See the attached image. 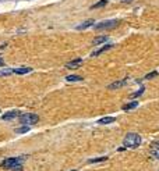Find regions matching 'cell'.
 <instances>
[{
	"label": "cell",
	"mask_w": 159,
	"mask_h": 171,
	"mask_svg": "<svg viewBox=\"0 0 159 171\" xmlns=\"http://www.w3.org/2000/svg\"><path fill=\"white\" fill-rule=\"evenodd\" d=\"M22 161H24V158L22 157H11V158H6V160L1 163V165H3L4 168H7V170H11L13 167L21 164Z\"/></svg>",
	"instance_id": "3"
},
{
	"label": "cell",
	"mask_w": 159,
	"mask_h": 171,
	"mask_svg": "<svg viewBox=\"0 0 159 171\" xmlns=\"http://www.w3.org/2000/svg\"><path fill=\"white\" fill-rule=\"evenodd\" d=\"M1 65H4V60H3V58H0V67H1Z\"/></svg>",
	"instance_id": "23"
},
{
	"label": "cell",
	"mask_w": 159,
	"mask_h": 171,
	"mask_svg": "<svg viewBox=\"0 0 159 171\" xmlns=\"http://www.w3.org/2000/svg\"><path fill=\"white\" fill-rule=\"evenodd\" d=\"M106 3H108L106 0H101L99 3H96V4H94V6L91 7V8H98V7H103V6H106Z\"/></svg>",
	"instance_id": "16"
},
{
	"label": "cell",
	"mask_w": 159,
	"mask_h": 171,
	"mask_svg": "<svg viewBox=\"0 0 159 171\" xmlns=\"http://www.w3.org/2000/svg\"><path fill=\"white\" fill-rule=\"evenodd\" d=\"M39 121V117L38 114H22L21 117H20V122L21 124H24V125H34V124H36Z\"/></svg>",
	"instance_id": "2"
},
{
	"label": "cell",
	"mask_w": 159,
	"mask_h": 171,
	"mask_svg": "<svg viewBox=\"0 0 159 171\" xmlns=\"http://www.w3.org/2000/svg\"><path fill=\"white\" fill-rule=\"evenodd\" d=\"M137 106H138V101H131V103H128V104H124V106H123V110H124V111H128V110L135 108Z\"/></svg>",
	"instance_id": "10"
},
{
	"label": "cell",
	"mask_w": 159,
	"mask_h": 171,
	"mask_svg": "<svg viewBox=\"0 0 159 171\" xmlns=\"http://www.w3.org/2000/svg\"><path fill=\"white\" fill-rule=\"evenodd\" d=\"M126 83V81H117V82H115V83H112V85H109L108 86V89H110V90H113V89H117V88H120V86H123Z\"/></svg>",
	"instance_id": "13"
},
{
	"label": "cell",
	"mask_w": 159,
	"mask_h": 171,
	"mask_svg": "<svg viewBox=\"0 0 159 171\" xmlns=\"http://www.w3.org/2000/svg\"><path fill=\"white\" fill-rule=\"evenodd\" d=\"M158 75V72H149V74H146L145 75V79H151V78H153V76Z\"/></svg>",
	"instance_id": "19"
},
{
	"label": "cell",
	"mask_w": 159,
	"mask_h": 171,
	"mask_svg": "<svg viewBox=\"0 0 159 171\" xmlns=\"http://www.w3.org/2000/svg\"><path fill=\"white\" fill-rule=\"evenodd\" d=\"M151 147H153V149H159V140L158 142H153L152 145H151Z\"/></svg>",
	"instance_id": "21"
},
{
	"label": "cell",
	"mask_w": 159,
	"mask_h": 171,
	"mask_svg": "<svg viewBox=\"0 0 159 171\" xmlns=\"http://www.w3.org/2000/svg\"><path fill=\"white\" fill-rule=\"evenodd\" d=\"M128 1H131V0H123V3H128Z\"/></svg>",
	"instance_id": "24"
},
{
	"label": "cell",
	"mask_w": 159,
	"mask_h": 171,
	"mask_svg": "<svg viewBox=\"0 0 159 171\" xmlns=\"http://www.w3.org/2000/svg\"><path fill=\"white\" fill-rule=\"evenodd\" d=\"M11 171H22V165H21V164L15 165V167H13V168H11Z\"/></svg>",
	"instance_id": "20"
},
{
	"label": "cell",
	"mask_w": 159,
	"mask_h": 171,
	"mask_svg": "<svg viewBox=\"0 0 159 171\" xmlns=\"http://www.w3.org/2000/svg\"><path fill=\"white\" fill-rule=\"evenodd\" d=\"M108 157H99V158H92V160H89V163H98V161H105Z\"/></svg>",
	"instance_id": "17"
},
{
	"label": "cell",
	"mask_w": 159,
	"mask_h": 171,
	"mask_svg": "<svg viewBox=\"0 0 159 171\" xmlns=\"http://www.w3.org/2000/svg\"><path fill=\"white\" fill-rule=\"evenodd\" d=\"M32 68H29V67H21V68H15V70H13L14 74H18V75H24V74H28V72H31Z\"/></svg>",
	"instance_id": "9"
},
{
	"label": "cell",
	"mask_w": 159,
	"mask_h": 171,
	"mask_svg": "<svg viewBox=\"0 0 159 171\" xmlns=\"http://www.w3.org/2000/svg\"><path fill=\"white\" fill-rule=\"evenodd\" d=\"M83 63H84L83 58H76V60L70 61V63H67V68H70V70H76V68H78L80 65H83Z\"/></svg>",
	"instance_id": "5"
},
{
	"label": "cell",
	"mask_w": 159,
	"mask_h": 171,
	"mask_svg": "<svg viewBox=\"0 0 159 171\" xmlns=\"http://www.w3.org/2000/svg\"><path fill=\"white\" fill-rule=\"evenodd\" d=\"M115 121H116L115 117H103V118H101V120L98 121V124L99 125H108V124H112Z\"/></svg>",
	"instance_id": "8"
},
{
	"label": "cell",
	"mask_w": 159,
	"mask_h": 171,
	"mask_svg": "<svg viewBox=\"0 0 159 171\" xmlns=\"http://www.w3.org/2000/svg\"><path fill=\"white\" fill-rule=\"evenodd\" d=\"M144 89H145L144 86H141V89L138 90V92H135V93H134V95H133V97H138L140 95H142V93H144Z\"/></svg>",
	"instance_id": "18"
},
{
	"label": "cell",
	"mask_w": 159,
	"mask_h": 171,
	"mask_svg": "<svg viewBox=\"0 0 159 171\" xmlns=\"http://www.w3.org/2000/svg\"><path fill=\"white\" fill-rule=\"evenodd\" d=\"M119 24L117 19H109V21H102L98 25H95L96 29H106V28H115Z\"/></svg>",
	"instance_id": "4"
},
{
	"label": "cell",
	"mask_w": 159,
	"mask_h": 171,
	"mask_svg": "<svg viewBox=\"0 0 159 171\" xmlns=\"http://www.w3.org/2000/svg\"><path fill=\"white\" fill-rule=\"evenodd\" d=\"M83 78L80 75H67L66 76V81H69V82H78V81H81Z\"/></svg>",
	"instance_id": "12"
},
{
	"label": "cell",
	"mask_w": 159,
	"mask_h": 171,
	"mask_svg": "<svg viewBox=\"0 0 159 171\" xmlns=\"http://www.w3.org/2000/svg\"><path fill=\"white\" fill-rule=\"evenodd\" d=\"M152 154H153V156H155V157H156V158L159 160V149H158V150H153V152H152Z\"/></svg>",
	"instance_id": "22"
},
{
	"label": "cell",
	"mask_w": 159,
	"mask_h": 171,
	"mask_svg": "<svg viewBox=\"0 0 159 171\" xmlns=\"http://www.w3.org/2000/svg\"><path fill=\"white\" fill-rule=\"evenodd\" d=\"M123 145H124V147L135 149V147H138L141 145V136L138 133H134V132L127 133L124 140H123Z\"/></svg>",
	"instance_id": "1"
},
{
	"label": "cell",
	"mask_w": 159,
	"mask_h": 171,
	"mask_svg": "<svg viewBox=\"0 0 159 171\" xmlns=\"http://www.w3.org/2000/svg\"><path fill=\"white\" fill-rule=\"evenodd\" d=\"M106 40H108V36H98V38H95L94 40H92V43L101 44V43H103V42H106Z\"/></svg>",
	"instance_id": "14"
},
{
	"label": "cell",
	"mask_w": 159,
	"mask_h": 171,
	"mask_svg": "<svg viewBox=\"0 0 159 171\" xmlns=\"http://www.w3.org/2000/svg\"><path fill=\"white\" fill-rule=\"evenodd\" d=\"M29 131V125H24V127L15 128V133H25Z\"/></svg>",
	"instance_id": "15"
},
{
	"label": "cell",
	"mask_w": 159,
	"mask_h": 171,
	"mask_svg": "<svg viewBox=\"0 0 159 171\" xmlns=\"http://www.w3.org/2000/svg\"><path fill=\"white\" fill-rule=\"evenodd\" d=\"M91 25H94V19H88V21L83 22L81 25L77 26V29H85V28H89Z\"/></svg>",
	"instance_id": "11"
},
{
	"label": "cell",
	"mask_w": 159,
	"mask_h": 171,
	"mask_svg": "<svg viewBox=\"0 0 159 171\" xmlns=\"http://www.w3.org/2000/svg\"><path fill=\"white\" fill-rule=\"evenodd\" d=\"M18 110H13V111H8V113H6L4 115H3V120H13V118H15V117H18Z\"/></svg>",
	"instance_id": "7"
},
{
	"label": "cell",
	"mask_w": 159,
	"mask_h": 171,
	"mask_svg": "<svg viewBox=\"0 0 159 171\" xmlns=\"http://www.w3.org/2000/svg\"><path fill=\"white\" fill-rule=\"evenodd\" d=\"M113 47V44H105L103 47H101L99 50H95V51H92V54L91 56L92 57H96V56H101L102 53H105V51H108V50H110Z\"/></svg>",
	"instance_id": "6"
}]
</instances>
